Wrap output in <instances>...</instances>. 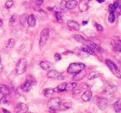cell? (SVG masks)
I'll return each instance as SVG.
<instances>
[{
    "label": "cell",
    "instance_id": "15",
    "mask_svg": "<svg viewBox=\"0 0 121 113\" xmlns=\"http://www.w3.org/2000/svg\"><path fill=\"white\" fill-rule=\"evenodd\" d=\"M27 18H28V15L27 14H22L19 18V21L21 23V25L24 28H26L28 26V23H27Z\"/></svg>",
    "mask_w": 121,
    "mask_h": 113
},
{
    "label": "cell",
    "instance_id": "9",
    "mask_svg": "<svg viewBox=\"0 0 121 113\" xmlns=\"http://www.w3.org/2000/svg\"><path fill=\"white\" fill-rule=\"evenodd\" d=\"M34 85H35V80L31 81L30 79H27V80L24 82V84L22 85V90L23 92H29L30 89L32 88V86Z\"/></svg>",
    "mask_w": 121,
    "mask_h": 113
},
{
    "label": "cell",
    "instance_id": "40",
    "mask_svg": "<svg viewBox=\"0 0 121 113\" xmlns=\"http://www.w3.org/2000/svg\"><path fill=\"white\" fill-rule=\"evenodd\" d=\"M68 54H74V52H71V51H66V52H64V55H68Z\"/></svg>",
    "mask_w": 121,
    "mask_h": 113
},
{
    "label": "cell",
    "instance_id": "16",
    "mask_svg": "<svg viewBox=\"0 0 121 113\" xmlns=\"http://www.w3.org/2000/svg\"><path fill=\"white\" fill-rule=\"evenodd\" d=\"M92 97V92H91V90H86L85 92H84V94L82 95V97H81V98L83 101H85V102H88V101H90Z\"/></svg>",
    "mask_w": 121,
    "mask_h": 113
},
{
    "label": "cell",
    "instance_id": "45",
    "mask_svg": "<svg viewBox=\"0 0 121 113\" xmlns=\"http://www.w3.org/2000/svg\"><path fill=\"white\" fill-rule=\"evenodd\" d=\"M87 23H88V21H86V20H84V21H83V25H86Z\"/></svg>",
    "mask_w": 121,
    "mask_h": 113
},
{
    "label": "cell",
    "instance_id": "35",
    "mask_svg": "<svg viewBox=\"0 0 121 113\" xmlns=\"http://www.w3.org/2000/svg\"><path fill=\"white\" fill-rule=\"evenodd\" d=\"M99 77V74L97 72H91L89 74V80H92V79H95V78H98Z\"/></svg>",
    "mask_w": 121,
    "mask_h": 113
},
{
    "label": "cell",
    "instance_id": "26",
    "mask_svg": "<svg viewBox=\"0 0 121 113\" xmlns=\"http://www.w3.org/2000/svg\"><path fill=\"white\" fill-rule=\"evenodd\" d=\"M114 6L116 8V12H117L118 15L121 14V1H117L114 3Z\"/></svg>",
    "mask_w": 121,
    "mask_h": 113
},
{
    "label": "cell",
    "instance_id": "5",
    "mask_svg": "<svg viewBox=\"0 0 121 113\" xmlns=\"http://www.w3.org/2000/svg\"><path fill=\"white\" fill-rule=\"evenodd\" d=\"M48 37H49V29L45 28L44 30H42V32L40 33V40H39V44L41 47L46 44Z\"/></svg>",
    "mask_w": 121,
    "mask_h": 113
},
{
    "label": "cell",
    "instance_id": "3",
    "mask_svg": "<svg viewBox=\"0 0 121 113\" xmlns=\"http://www.w3.org/2000/svg\"><path fill=\"white\" fill-rule=\"evenodd\" d=\"M105 64L107 65V67L109 68V70L112 71L113 74H115V75H116L117 77H118V78H121V71L113 61H111L110 59H106Z\"/></svg>",
    "mask_w": 121,
    "mask_h": 113
},
{
    "label": "cell",
    "instance_id": "29",
    "mask_svg": "<svg viewBox=\"0 0 121 113\" xmlns=\"http://www.w3.org/2000/svg\"><path fill=\"white\" fill-rule=\"evenodd\" d=\"M73 37L76 39L77 42H79V43H85V42H86L85 37H83L82 35H79V34H75Z\"/></svg>",
    "mask_w": 121,
    "mask_h": 113
},
{
    "label": "cell",
    "instance_id": "23",
    "mask_svg": "<svg viewBox=\"0 0 121 113\" xmlns=\"http://www.w3.org/2000/svg\"><path fill=\"white\" fill-rule=\"evenodd\" d=\"M81 49H82L86 54H88V55H92V56H93V55H95V54H96V53H95L91 48H90V47H89V46H87V45L83 46Z\"/></svg>",
    "mask_w": 121,
    "mask_h": 113
},
{
    "label": "cell",
    "instance_id": "8",
    "mask_svg": "<svg viewBox=\"0 0 121 113\" xmlns=\"http://www.w3.org/2000/svg\"><path fill=\"white\" fill-rule=\"evenodd\" d=\"M28 111V107L24 103H19L14 109L15 113H25Z\"/></svg>",
    "mask_w": 121,
    "mask_h": 113
},
{
    "label": "cell",
    "instance_id": "21",
    "mask_svg": "<svg viewBox=\"0 0 121 113\" xmlns=\"http://www.w3.org/2000/svg\"><path fill=\"white\" fill-rule=\"evenodd\" d=\"M0 92L4 95V96H9L10 94V89L5 85H0Z\"/></svg>",
    "mask_w": 121,
    "mask_h": 113
},
{
    "label": "cell",
    "instance_id": "38",
    "mask_svg": "<svg viewBox=\"0 0 121 113\" xmlns=\"http://www.w3.org/2000/svg\"><path fill=\"white\" fill-rule=\"evenodd\" d=\"M43 2H44L43 0H35V5H36V6H38V7H39V6H41V5L43 4Z\"/></svg>",
    "mask_w": 121,
    "mask_h": 113
},
{
    "label": "cell",
    "instance_id": "41",
    "mask_svg": "<svg viewBox=\"0 0 121 113\" xmlns=\"http://www.w3.org/2000/svg\"><path fill=\"white\" fill-rule=\"evenodd\" d=\"M4 97H5V96H4V95H3V94H2L1 92H0V101H1L2 99L4 98Z\"/></svg>",
    "mask_w": 121,
    "mask_h": 113
},
{
    "label": "cell",
    "instance_id": "39",
    "mask_svg": "<svg viewBox=\"0 0 121 113\" xmlns=\"http://www.w3.org/2000/svg\"><path fill=\"white\" fill-rule=\"evenodd\" d=\"M54 57H55V59L58 61V60H60V58H61V56H60V54H55Z\"/></svg>",
    "mask_w": 121,
    "mask_h": 113
},
{
    "label": "cell",
    "instance_id": "2",
    "mask_svg": "<svg viewBox=\"0 0 121 113\" xmlns=\"http://www.w3.org/2000/svg\"><path fill=\"white\" fill-rule=\"evenodd\" d=\"M60 104H61V99L59 97H53V98L48 100V107L50 112H57V110L60 109Z\"/></svg>",
    "mask_w": 121,
    "mask_h": 113
},
{
    "label": "cell",
    "instance_id": "42",
    "mask_svg": "<svg viewBox=\"0 0 121 113\" xmlns=\"http://www.w3.org/2000/svg\"><path fill=\"white\" fill-rule=\"evenodd\" d=\"M2 111H3V113H10V112H9L7 109H2Z\"/></svg>",
    "mask_w": 121,
    "mask_h": 113
},
{
    "label": "cell",
    "instance_id": "22",
    "mask_svg": "<svg viewBox=\"0 0 121 113\" xmlns=\"http://www.w3.org/2000/svg\"><path fill=\"white\" fill-rule=\"evenodd\" d=\"M65 87H66V83H61V84H60L54 90H55V92L60 93V92L65 91Z\"/></svg>",
    "mask_w": 121,
    "mask_h": 113
},
{
    "label": "cell",
    "instance_id": "36",
    "mask_svg": "<svg viewBox=\"0 0 121 113\" xmlns=\"http://www.w3.org/2000/svg\"><path fill=\"white\" fill-rule=\"evenodd\" d=\"M108 9H109V12L110 13H115L116 12V8H115L114 4H110L109 7H108Z\"/></svg>",
    "mask_w": 121,
    "mask_h": 113
},
{
    "label": "cell",
    "instance_id": "28",
    "mask_svg": "<svg viewBox=\"0 0 121 113\" xmlns=\"http://www.w3.org/2000/svg\"><path fill=\"white\" fill-rule=\"evenodd\" d=\"M14 45H15V39H13V38L9 39V41L6 44V47L7 48H12Z\"/></svg>",
    "mask_w": 121,
    "mask_h": 113
},
{
    "label": "cell",
    "instance_id": "27",
    "mask_svg": "<svg viewBox=\"0 0 121 113\" xmlns=\"http://www.w3.org/2000/svg\"><path fill=\"white\" fill-rule=\"evenodd\" d=\"M54 93H55V90L52 89V88H47V89L44 90V96L45 97H50Z\"/></svg>",
    "mask_w": 121,
    "mask_h": 113
},
{
    "label": "cell",
    "instance_id": "44",
    "mask_svg": "<svg viewBox=\"0 0 121 113\" xmlns=\"http://www.w3.org/2000/svg\"><path fill=\"white\" fill-rule=\"evenodd\" d=\"M2 24H3V20H2L1 19H0V27L2 26Z\"/></svg>",
    "mask_w": 121,
    "mask_h": 113
},
{
    "label": "cell",
    "instance_id": "25",
    "mask_svg": "<svg viewBox=\"0 0 121 113\" xmlns=\"http://www.w3.org/2000/svg\"><path fill=\"white\" fill-rule=\"evenodd\" d=\"M69 108H71V103H69V102H61V104L60 106V110H65V109H68Z\"/></svg>",
    "mask_w": 121,
    "mask_h": 113
},
{
    "label": "cell",
    "instance_id": "37",
    "mask_svg": "<svg viewBox=\"0 0 121 113\" xmlns=\"http://www.w3.org/2000/svg\"><path fill=\"white\" fill-rule=\"evenodd\" d=\"M95 27H96V29H97L99 32H103V31H104V27H103L102 25H100L99 23H95Z\"/></svg>",
    "mask_w": 121,
    "mask_h": 113
},
{
    "label": "cell",
    "instance_id": "4",
    "mask_svg": "<svg viewBox=\"0 0 121 113\" xmlns=\"http://www.w3.org/2000/svg\"><path fill=\"white\" fill-rule=\"evenodd\" d=\"M26 68H27V61L25 58H22L19 60V62L17 63V66H16V73L18 75H22L23 74L25 71H26Z\"/></svg>",
    "mask_w": 121,
    "mask_h": 113
},
{
    "label": "cell",
    "instance_id": "34",
    "mask_svg": "<svg viewBox=\"0 0 121 113\" xmlns=\"http://www.w3.org/2000/svg\"><path fill=\"white\" fill-rule=\"evenodd\" d=\"M115 20H116V17H115V13H110L109 17H108V20L110 23H114L115 22Z\"/></svg>",
    "mask_w": 121,
    "mask_h": 113
},
{
    "label": "cell",
    "instance_id": "47",
    "mask_svg": "<svg viewBox=\"0 0 121 113\" xmlns=\"http://www.w3.org/2000/svg\"><path fill=\"white\" fill-rule=\"evenodd\" d=\"M0 63H1V57H0Z\"/></svg>",
    "mask_w": 121,
    "mask_h": 113
},
{
    "label": "cell",
    "instance_id": "18",
    "mask_svg": "<svg viewBox=\"0 0 121 113\" xmlns=\"http://www.w3.org/2000/svg\"><path fill=\"white\" fill-rule=\"evenodd\" d=\"M27 23H28V26H30V27H35V24H36V20H35V17L34 15H28Z\"/></svg>",
    "mask_w": 121,
    "mask_h": 113
},
{
    "label": "cell",
    "instance_id": "6",
    "mask_svg": "<svg viewBox=\"0 0 121 113\" xmlns=\"http://www.w3.org/2000/svg\"><path fill=\"white\" fill-rule=\"evenodd\" d=\"M108 105H109V101L105 97H99V98L97 99V106H98V108L100 109L104 110L106 108L108 107Z\"/></svg>",
    "mask_w": 121,
    "mask_h": 113
},
{
    "label": "cell",
    "instance_id": "13",
    "mask_svg": "<svg viewBox=\"0 0 121 113\" xmlns=\"http://www.w3.org/2000/svg\"><path fill=\"white\" fill-rule=\"evenodd\" d=\"M40 68L42 69V70H44V71H50L51 70V68H52V63L51 62H49V61H41L40 62Z\"/></svg>",
    "mask_w": 121,
    "mask_h": 113
},
{
    "label": "cell",
    "instance_id": "17",
    "mask_svg": "<svg viewBox=\"0 0 121 113\" xmlns=\"http://www.w3.org/2000/svg\"><path fill=\"white\" fill-rule=\"evenodd\" d=\"M60 73L58 71L50 70V71H48L47 76H48V78H49V79H55V78H58V77L60 76Z\"/></svg>",
    "mask_w": 121,
    "mask_h": 113
},
{
    "label": "cell",
    "instance_id": "32",
    "mask_svg": "<svg viewBox=\"0 0 121 113\" xmlns=\"http://www.w3.org/2000/svg\"><path fill=\"white\" fill-rule=\"evenodd\" d=\"M17 19H18L17 15H16V14H13V15H12V16H11V18L9 19V24H10V25H14V23L16 22Z\"/></svg>",
    "mask_w": 121,
    "mask_h": 113
},
{
    "label": "cell",
    "instance_id": "24",
    "mask_svg": "<svg viewBox=\"0 0 121 113\" xmlns=\"http://www.w3.org/2000/svg\"><path fill=\"white\" fill-rule=\"evenodd\" d=\"M114 109H115L116 112L121 111V98L118 99V100L114 104Z\"/></svg>",
    "mask_w": 121,
    "mask_h": 113
},
{
    "label": "cell",
    "instance_id": "33",
    "mask_svg": "<svg viewBox=\"0 0 121 113\" xmlns=\"http://www.w3.org/2000/svg\"><path fill=\"white\" fill-rule=\"evenodd\" d=\"M55 18L59 22H62V14H61V12H55Z\"/></svg>",
    "mask_w": 121,
    "mask_h": 113
},
{
    "label": "cell",
    "instance_id": "7",
    "mask_svg": "<svg viewBox=\"0 0 121 113\" xmlns=\"http://www.w3.org/2000/svg\"><path fill=\"white\" fill-rule=\"evenodd\" d=\"M85 44H86V45H87V46H89L90 48H91L95 53H96V52L104 53V49H103L101 46H99L98 44H96L94 42H92V41H86Z\"/></svg>",
    "mask_w": 121,
    "mask_h": 113
},
{
    "label": "cell",
    "instance_id": "46",
    "mask_svg": "<svg viewBox=\"0 0 121 113\" xmlns=\"http://www.w3.org/2000/svg\"><path fill=\"white\" fill-rule=\"evenodd\" d=\"M25 113H31V112H29V111H27V112H25Z\"/></svg>",
    "mask_w": 121,
    "mask_h": 113
},
{
    "label": "cell",
    "instance_id": "43",
    "mask_svg": "<svg viewBox=\"0 0 121 113\" xmlns=\"http://www.w3.org/2000/svg\"><path fill=\"white\" fill-rule=\"evenodd\" d=\"M97 2H99V3H104V0H97Z\"/></svg>",
    "mask_w": 121,
    "mask_h": 113
},
{
    "label": "cell",
    "instance_id": "48",
    "mask_svg": "<svg viewBox=\"0 0 121 113\" xmlns=\"http://www.w3.org/2000/svg\"><path fill=\"white\" fill-rule=\"evenodd\" d=\"M34 1H35V0H34Z\"/></svg>",
    "mask_w": 121,
    "mask_h": 113
},
{
    "label": "cell",
    "instance_id": "19",
    "mask_svg": "<svg viewBox=\"0 0 121 113\" xmlns=\"http://www.w3.org/2000/svg\"><path fill=\"white\" fill-rule=\"evenodd\" d=\"M86 77V72L84 71H79L78 73H76L74 75V77H73V80L74 81H81L82 79H84Z\"/></svg>",
    "mask_w": 121,
    "mask_h": 113
},
{
    "label": "cell",
    "instance_id": "30",
    "mask_svg": "<svg viewBox=\"0 0 121 113\" xmlns=\"http://www.w3.org/2000/svg\"><path fill=\"white\" fill-rule=\"evenodd\" d=\"M77 84L76 83H72V84H66V87H65V90L66 91H70V90H73L74 88H76Z\"/></svg>",
    "mask_w": 121,
    "mask_h": 113
},
{
    "label": "cell",
    "instance_id": "12",
    "mask_svg": "<svg viewBox=\"0 0 121 113\" xmlns=\"http://www.w3.org/2000/svg\"><path fill=\"white\" fill-rule=\"evenodd\" d=\"M67 25H68L69 28L71 29V30H73V31H79V29H80L79 23L76 20H68L67 21Z\"/></svg>",
    "mask_w": 121,
    "mask_h": 113
},
{
    "label": "cell",
    "instance_id": "14",
    "mask_svg": "<svg viewBox=\"0 0 121 113\" xmlns=\"http://www.w3.org/2000/svg\"><path fill=\"white\" fill-rule=\"evenodd\" d=\"M78 3L76 0H68L66 1V4H65V8L66 9H74L75 8L77 7Z\"/></svg>",
    "mask_w": 121,
    "mask_h": 113
},
{
    "label": "cell",
    "instance_id": "31",
    "mask_svg": "<svg viewBox=\"0 0 121 113\" xmlns=\"http://www.w3.org/2000/svg\"><path fill=\"white\" fill-rule=\"evenodd\" d=\"M13 4H14V1L13 0H7V2L5 4V8L9 9V8H10L13 6Z\"/></svg>",
    "mask_w": 121,
    "mask_h": 113
},
{
    "label": "cell",
    "instance_id": "10",
    "mask_svg": "<svg viewBox=\"0 0 121 113\" xmlns=\"http://www.w3.org/2000/svg\"><path fill=\"white\" fill-rule=\"evenodd\" d=\"M89 89V86L86 85V84H82L80 85H76V88L73 89V93L74 95H79L81 92H85L86 90Z\"/></svg>",
    "mask_w": 121,
    "mask_h": 113
},
{
    "label": "cell",
    "instance_id": "1",
    "mask_svg": "<svg viewBox=\"0 0 121 113\" xmlns=\"http://www.w3.org/2000/svg\"><path fill=\"white\" fill-rule=\"evenodd\" d=\"M86 68L85 64L83 63H79V62H74V63H71L67 69V72L69 74H76L78 73L79 71H84Z\"/></svg>",
    "mask_w": 121,
    "mask_h": 113
},
{
    "label": "cell",
    "instance_id": "20",
    "mask_svg": "<svg viewBox=\"0 0 121 113\" xmlns=\"http://www.w3.org/2000/svg\"><path fill=\"white\" fill-rule=\"evenodd\" d=\"M113 46L117 52H121V40L116 38L113 42Z\"/></svg>",
    "mask_w": 121,
    "mask_h": 113
},
{
    "label": "cell",
    "instance_id": "11",
    "mask_svg": "<svg viewBox=\"0 0 121 113\" xmlns=\"http://www.w3.org/2000/svg\"><path fill=\"white\" fill-rule=\"evenodd\" d=\"M89 4H90V0H81L80 3L78 4L79 11H81V12L87 11L89 9Z\"/></svg>",
    "mask_w": 121,
    "mask_h": 113
}]
</instances>
